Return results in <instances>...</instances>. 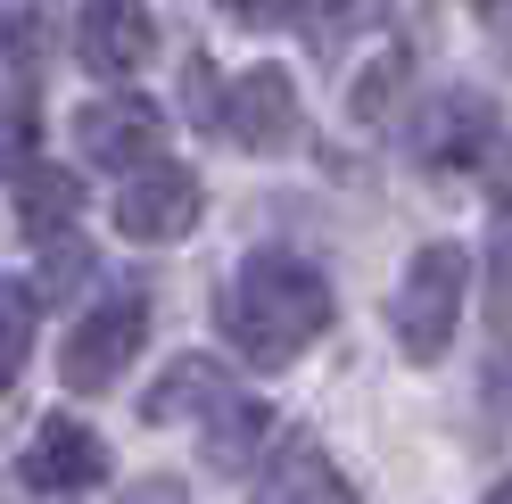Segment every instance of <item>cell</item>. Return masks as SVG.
<instances>
[{
    "label": "cell",
    "mask_w": 512,
    "mask_h": 504,
    "mask_svg": "<svg viewBox=\"0 0 512 504\" xmlns=\"http://www.w3.org/2000/svg\"><path fill=\"white\" fill-rule=\"evenodd\" d=\"M331 314H339V298H331L323 265L290 257V248H256V257H240V273L223 281L215 331L232 339L240 364L281 372V364H298L314 339L331 331Z\"/></svg>",
    "instance_id": "obj_1"
},
{
    "label": "cell",
    "mask_w": 512,
    "mask_h": 504,
    "mask_svg": "<svg viewBox=\"0 0 512 504\" xmlns=\"http://www.w3.org/2000/svg\"><path fill=\"white\" fill-rule=\"evenodd\" d=\"M463 298H471V257H463V248H455V240L413 248V265H405L397 298H389V331H397V348H405L413 364H438L446 348H455Z\"/></svg>",
    "instance_id": "obj_2"
},
{
    "label": "cell",
    "mask_w": 512,
    "mask_h": 504,
    "mask_svg": "<svg viewBox=\"0 0 512 504\" xmlns=\"http://www.w3.org/2000/svg\"><path fill=\"white\" fill-rule=\"evenodd\" d=\"M141 339H149V298H141V290H116V298H100V306H91L83 323L67 331V356H58V381H67L75 397L108 389L116 372L141 356Z\"/></svg>",
    "instance_id": "obj_3"
},
{
    "label": "cell",
    "mask_w": 512,
    "mask_h": 504,
    "mask_svg": "<svg viewBox=\"0 0 512 504\" xmlns=\"http://www.w3.org/2000/svg\"><path fill=\"white\" fill-rule=\"evenodd\" d=\"M75 149H83V166L133 182L141 166L166 157V108L141 100V91H108V100H91V108L75 116Z\"/></svg>",
    "instance_id": "obj_4"
},
{
    "label": "cell",
    "mask_w": 512,
    "mask_h": 504,
    "mask_svg": "<svg viewBox=\"0 0 512 504\" xmlns=\"http://www.w3.org/2000/svg\"><path fill=\"white\" fill-rule=\"evenodd\" d=\"M199 207H207L199 174H190L182 157H157V166H141V174L116 191L108 215H116V232H124V240H141V248H174V240L199 232Z\"/></svg>",
    "instance_id": "obj_5"
},
{
    "label": "cell",
    "mask_w": 512,
    "mask_h": 504,
    "mask_svg": "<svg viewBox=\"0 0 512 504\" xmlns=\"http://www.w3.org/2000/svg\"><path fill=\"white\" fill-rule=\"evenodd\" d=\"M413 149H422V174L488 166V157L504 149V141H496V100H479V91H438V100L422 108V133H413Z\"/></svg>",
    "instance_id": "obj_6"
},
{
    "label": "cell",
    "mask_w": 512,
    "mask_h": 504,
    "mask_svg": "<svg viewBox=\"0 0 512 504\" xmlns=\"http://www.w3.org/2000/svg\"><path fill=\"white\" fill-rule=\"evenodd\" d=\"M17 471H25L34 496H75V488H100L108 480V447H100V430H83L75 414H50V422H34Z\"/></svg>",
    "instance_id": "obj_7"
},
{
    "label": "cell",
    "mask_w": 512,
    "mask_h": 504,
    "mask_svg": "<svg viewBox=\"0 0 512 504\" xmlns=\"http://www.w3.org/2000/svg\"><path fill=\"white\" fill-rule=\"evenodd\" d=\"M223 133H232L240 149H290L298 141V83H290V67H248V75H232V91H223Z\"/></svg>",
    "instance_id": "obj_8"
},
{
    "label": "cell",
    "mask_w": 512,
    "mask_h": 504,
    "mask_svg": "<svg viewBox=\"0 0 512 504\" xmlns=\"http://www.w3.org/2000/svg\"><path fill=\"white\" fill-rule=\"evenodd\" d=\"M256 504H364V496H356V480L331 463L323 438L290 430V438L273 447V463L256 471Z\"/></svg>",
    "instance_id": "obj_9"
},
{
    "label": "cell",
    "mask_w": 512,
    "mask_h": 504,
    "mask_svg": "<svg viewBox=\"0 0 512 504\" xmlns=\"http://www.w3.org/2000/svg\"><path fill=\"white\" fill-rule=\"evenodd\" d=\"M75 50H83L91 75H141L157 58V17L141 9V0H91Z\"/></svg>",
    "instance_id": "obj_10"
},
{
    "label": "cell",
    "mask_w": 512,
    "mask_h": 504,
    "mask_svg": "<svg viewBox=\"0 0 512 504\" xmlns=\"http://www.w3.org/2000/svg\"><path fill=\"white\" fill-rule=\"evenodd\" d=\"M75 215H83V174L34 157V166L17 174V224H25V240H67Z\"/></svg>",
    "instance_id": "obj_11"
},
{
    "label": "cell",
    "mask_w": 512,
    "mask_h": 504,
    "mask_svg": "<svg viewBox=\"0 0 512 504\" xmlns=\"http://www.w3.org/2000/svg\"><path fill=\"white\" fill-rule=\"evenodd\" d=\"M223 397H232L223 364H207V356H174L166 372H157V389L141 397V422H207Z\"/></svg>",
    "instance_id": "obj_12"
},
{
    "label": "cell",
    "mask_w": 512,
    "mask_h": 504,
    "mask_svg": "<svg viewBox=\"0 0 512 504\" xmlns=\"http://www.w3.org/2000/svg\"><path fill=\"white\" fill-rule=\"evenodd\" d=\"M265 430H273V405L232 389V397H223L215 414L199 422V455H207L215 471H248L256 455H265Z\"/></svg>",
    "instance_id": "obj_13"
},
{
    "label": "cell",
    "mask_w": 512,
    "mask_h": 504,
    "mask_svg": "<svg viewBox=\"0 0 512 504\" xmlns=\"http://www.w3.org/2000/svg\"><path fill=\"white\" fill-rule=\"evenodd\" d=\"M58 50V0H0V67L17 83H42Z\"/></svg>",
    "instance_id": "obj_14"
},
{
    "label": "cell",
    "mask_w": 512,
    "mask_h": 504,
    "mask_svg": "<svg viewBox=\"0 0 512 504\" xmlns=\"http://www.w3.org/2000/svg\"><path fill=\"white\" fill-rule=\"evenodd\" d=\"M34 331H42V290H34V281H17V273H0V389L25 372Z\"/></svg>",
    "instance_id": "obj_15"
},
{
    "label": "cell",
    "mask_w": 512,
    "mask_h": 504,
    "mask_svg": "<svg viewBox=\"0 0 512 504\" xmlns=\"http://www.w3.org/2000/svg\"><path fill=\"white\" fill-rule=\"evenodd\" d=\"M34 166V108H9L0 116V174H25Z\"/></svg>",
    "instance_id": "obj_16"
},
{
    "label": "cell",
    "mask_w": 512,
    "mask_h": 504,
    "mask_svg": "<svg viewBox=\"0 0 512 504\" xmlns=\"http://www.w3.org/2000/svg\"><path fill=\"white\" fill-rule=\"evenodd\" d=\"M488 207H496V240H504V257H512V149H496L488 157Z\"/></svg>",
    "instance_id": "obj_17"
},
{
    "label": "cell",
    "mask_w": 512,
    "mask_h": 504,
    "mask_svg": "<svg viewBox=\"0 0 512 504\" xmlns=\"http://www.w3.org/2000/svg\"><path fill=\"white\" fill-rule=\"evenodd\" d=\"M223 91H215V67L207 58H190V124H207V133H223Z\"/></svg>",
    "instance_id": "obj_18"
},
{
    "label": "cell",
    "mask_w": 512,
    "mask_h": 504,
    "mask_svg": "<svg viewBox=\"0 0 512 504\" xmlns=\"http://www.w3.org/2000/svg\"><path fill=\"white\" fill-rule=\"evenodd\" d=\"M223 9H232L240 25H290V17L306 9V0H223Z\"/></svg>",
    "instance_id": "obj_19"
},
{
    "label": "cell",
    "mask_w": 512,
    "mask_h": 504,
    "mask_svg": "<svg viewBox=\"0 0 512 504\" xmlns=\"http://www.w3.org/2000/svg\"><path fill=\"white\" fill-rule=\"evenodd\" d=\"M124 504H190V496H182V480H133Z\"/></svg>",
    "instance_id": "obj_20"
},
{
    "label": "cell",
    "mask_w": 512,
    "mask_h": 504,
    "mask_svg": "<svg viewBox=\"0 0 512 504\" xmlns=\"http://www.w3.org/2000/svg\"><path fill=\"white\" fill-rule=\"evenodd\" d=\"M488 504H512V471H504V480H496V488H488Z\"/></svg>",
    "instance_id": "obj_21"
},
{
    "label": "cell",
    "mask_w": 512,
    "mask_h": 504,
    "mask_svg": "<svg viewBox=\"0 0 512 504\" xmlns=\"http://www.w3.org/2000/svg\"><path fill=\"white\" fill-rule=\"evenodd\" d=\"M331 9H356V0H331Z\"/></svg>",
    "instance_id": "obj_22"
}]
</instances>
